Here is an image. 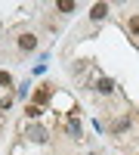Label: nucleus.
Instances as JSON below:
<instances>
[{
    "mask_svg": "<svg viewBox=\"0 0 139 155\" xmlns=\"http://www.w3.org/2000/svg\"><path fill=\"white\" fill-rule=\"evenodd\" d=\"M108 16V3H96L93 9H90V19L93 22H99V19H105Z\"/></svg>",
    "mask_w": 139,
    "mask_h": 155,
    "instance_id": "1",
    "label": "nucleus"
},
{
    "mask_svg": "<svg viewBox=\"0 0 139 155\" xmlns=\"http://www.w3.org/2000/svg\"><path fill=\"white\" fill-rule=\"evenodd\" d=\"M19 47H22V50H34V47H37V37H34V34H22V37H19Z\"/></svg>",
    "mask_w": 139,
    "mask_h": 155,
    "instance_id": "2",
    "label": "nucleus"
},
{
    "mask_svg": "<svg viewBox=\"0 0 139 155\" xmlns=\"http://www.w3.org/2000/svg\"><path fill=\"white\" fill-rule=\"evenodd\" d=\"M81 130H84V127H81V121H77V118L71 115V121H68V134H71L74 140H77V137H81Z\"/></svg>",
    "mask_w": 139,
    "mask_h": 155,
    "instance_id": "3",
    "label": "nucleus"
},
{
    "mask_svg": "<svg viewBox=\"0 0 139 155\" xmlns=\"http://www.w3.org/2000/svg\"><path fill=\"white\" fill-rule=\"evenodd\" d=\"M28 137L34 140V143H43V140H46V130H43V127H31V130H28Z\"/></svg>",
    "mask_w": 139,
    "mask_h": 155,
    "instance_id": "4",
    "label": "nucleus"
},
{
    "mask_svg": "<svg viewBox=\"0 0 139 155\" xmlns=\"http://www.w3.org/2000/svg\"><path fill=\"white\" fill-rule=\"evenodd\" d=\"M96 90H99V93H111V90H115V84H111L108 78H102V81L96 84Z\"/></svg>",
    "mask_w": 139,
    "mask_h": 155,
    "instance_id": "5",
    "label": "nucleus"
},
{
    "mask_svg": "<svg viewBox=\"0 0 139 155\" xmlns=\"http://www.w3.org/2000/svg\"><path fill=\"white\" fill-rule=\"evenodd\" d=\"M25 115H28V118H37V115H40V106H37V102H31V106L25 109Z\"/></svg>",
    "mask_w": 139,
    "mask_h": 155,
    "instance_id": "6",
    "label": "nucleus"
},
{
    "mask_svg": "<svg viewBox=\"0 0 139 155\" xmlns=\"http://www.w3.org/2000/svg\"><path fill=\"white\" fill-rule=\"evenodd\" d=\"M127 127H130V118H121V121L115 124V134H124V130H127Z\"/></svg>",
    "mask_w": 139,
    "mask_h": 155,
    "instance_id": "7",
    "label": "nucleus"
},
{
    "mask_svg": "<svg viewBox=\"0 0 139 155\" xmlns=\"http://www.w3.org/2000/svg\"><path fill=\"white\" fill-rule=\"evenodd\" d=\"M56 9H59V12H74V3H71V0H62Z\"/></svg>",
    "mask_w": 139,
    "mask_h": 155,
    "instance_id": "8",
    "label": "nucleus"
},
{
    "mask_svg": "<svg viewBox=\"0 0 139 155\" xmlns=\"http://www.w3.org/2000/svg\"><path fill=\"white\" fill-rule=\"evenodd\" d=\"M127 25H130V31H133V34H139V16H130Z\"/></svg>",
    "mask_w": 139,
    "mask_h": 155,
    "instance_id": "9",
    "label": "nucleus"
},
{
    "mask_svg": "<svg viewBox=\"0 0 139 155\" xmlns=\"http://www.w3.org/2000/svg\"><path fill=\"white\" fill-rule=\"evenodd\" d=\"M49 99V87H40V90H37V102H46Z\"/></svg>",
    "mask_w": 139,
    "mask_h": 155,
    "instance_id": "10",
    "label": "nucleus"
},
{
    "mask_svg": "<svg viewBox=\"0 0 139 155\" xmlns=\"http://www.w3.org/2000/svg\"><path fill=\"white\" fill-rule=\"evenodd\" d=\"M0 84L9 87V84H12V74H9V71H0Z\"/></svg>",
    "mask_w": 139,
    "mask_h": 155,
    "instance_id": "11",
    "label": "nucleus"
}]
</instances>
